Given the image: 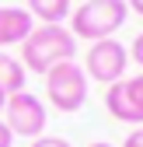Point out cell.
<instances>
[{
    "label": "cell",
    "instance_id": "cell-1",
    "mask_svg": "<svg viewBox=\"0 0 143 147\" xmlns=\"http://www.w3.org/2000/svg\"><path fill=\"white\" fill-rule=\"evenodd\" d=\"M74 56H77V39L63 25H39L21 42V67L31 74H42V77Z\"/></svg>",
    "mask_w": 143,
    "mask_h": 147
},
{
    "label": "cell",
    "instance_id": "cell-2",
    "mask_svg": "<svg viewBox=\"0 0 143 147\" xmlns=\"http://www.w3.org/2000/svg\"><path fill=\"white\" fill-rule=\"evenodd\" d=\"M129 7L126 0H84L77 11H70V35L87 42H101L126 25Z\"/></svg>",
    "mask_w": 143,
    "mask_h": 147
},
{
    "label": "cell",
    "instance_id": "cell-3",
    "mask_svg": "<svg viewBox=\"0 0 143 147\" xmlns=\"http://www.w3.org/2000/svg\"><path fill=\"white\" fill-rule=\"evenodd\" d=\"M45 98L56 112H77L87 102V74L77 60H66L45 74Z\"/></svg>",
    "mask_w": 143,
    "mask_h": 147
},
{
    "label": "cell",
    "instance_id": "cell-4",
    "mask_svg": "<svg viewBox=\"0 0 143 147\" xmlns=\"http://www.w3.org/2000/svg\"><path fill=\"white\" fill-rule=\"evenodd\" d=\"M4 116H7V119H4L7 130H11L14 137H28V140L42 137L45 123H49V112H45L42 98H35L31 91L7 95V102H4Z\"/></svg>",
    "mask_w": 143,
    "mask_h": 147
},
{
    "label": "cell",
    "instance_id": "cell-5",
    "mask_svg": "<svg viewBox=\"0 0 143 147\" xmlns=\"http://www.w3.org/2000/svg\"><path fill=\"white\" fill-rule=\"evenodd\" d=\"M126 67H129V49L122 46L119 39H101L91 42L87 49V60H84V74L98 84H115L126 77Z\"/></svg>",
    "mask_w": 143,
    "mask_h": 147
},
{
    "label": "cell",
    "instance_id": "cell-6",
    "mask_svg": "<svg viewBox=\"0 0 143 147\" xmlns=\"http://www.w3.org/2000/svg\"><path fill=\"white\" fill-rule=\"evenodd\" d=\"M105 109H108V116L119 119V123L143 126V74L108 84V91H105Z\"/></svg>",
    "mask_w": 143,
    "mask_h": 147
},
{
    "label": "cell",
    "instance_id": "cell-7",
    "mask_svg": "<svg viewBox=\"0 0 143 147\" xmlns=\"http://www.w3.org/2000/svg\"><path fill=\"white\" fill-rule=\"evenodd\" d=\"M35 28V18L25 7H0V46H21Z\"/></svg>",
    "mask_w": 143,
    "mask_h": 147
},
{
    "label": "cell",
    "instance_id": "cell-8",
    "mask_svg": "<svg viewBox=\"0 0 143 147\" xmlns=\"http://www.w3.org/2000/svg\"><path fill=\"white\" fill-rule=\"evenodd\" d=\"M25 11L45 25H63L74 7H70V0H25Z\"/></svg>",
    "mask_w": 143,
    "mask_h": 147
},
{
    "label": "cell",
    "instance_id": "cell-9",
    "mask_svg": "<svg viewBox=\"0 0 143 147\" xmlns=\"http://www.w3.org/2000/svg\"><path fill=\"white\" fill-rule=\"evenodd\" d=\"M25 81H28V70L21 67V60L0 53V91L4 95H17V91H25Z\"/></svg>",
    "mask_w": 143,
    "mask_h": 147
},
{
    "label": "cell",
    "instance_id": "cell-10",
    "mask_svg": "<svg viewBox=\"0 0 143 147\" xmlns=\"http://www.w3.org/2000/svg\"><path fill=\"white\" fill-rule=\"evenodd\" d=\"M31 147H74V144L63 140V137H35V140H31Z\"/></svg>",
    "mask_w": 143,
    "mask_h": 147
},
{
    "label": "cell",
    "instance_id": "cell-11",
    "mask_svg": "<svg viewBox=\"0 0 143 147\" xmlns=\"http://www.w3.org/2000/svg\"><path fill=\"white\" fill-rule=\"evenodd\" d=\"M129 56H133V60L143 67V32L136 35V39H133V46H129Z\"/></svg>",
    "mask_w": 143,
    "mask_h": 147
},
{
    "label": "cell",
    "instance_id": "cell-12",
    "mask_svg": "<svg viewBox=\"0 0 143 147\" xmlns=\"http://www.w3.org/2000/svg\"><path fill=\"white\" fill-rule=\"evenodd\" d=\"M122 147H143V126H133V133L122 140Z\"/></svg>",
    "mask_w": 143,
    "mask_h": 147
},
{
    "label": "cell",
    "instance_id": "cell-13",
    "mask_svg": "<svg viewBox=\"0 0 143 147\" xmlns=\"http://www.w3.org/2000/svg\"><path fill=\"white\" fill-rule=\"evenodd\" d=\"M11 144H14V133L7 130V123L0 119V147H11Z\"/></svg>",
    "mask_w": 143,
    "mask_h": 147
},
{
    "label": "cell",
    "instance_id": "cell-14",
    "mask_svg": "<svg viewBox=\"0 0 143 147\" xmlns=\"http://www.w3.org/2000/svg\"><path fill=\"white\" fill-rule=\"evenodd\" d=\"M126 7H129V11H136V14L143 18V0H126Z\"/></svg>",
    "mask_w": 143,
    "mask_h": 147
},
{
    "label": "cell",
    "instance_id": "cell-15",
    "mask_svg": "<svg viewBox=\"0 0 143 147\" xmlns=\"http://www.w3.org/2000/svg\"><path fill=\"white\" fill-rule=\"evenodd\" d=\"M4 102H7V95H4V91H0V112H4Z\"/></svg>",
    "mask_w": 143,
    "mask_h": 147
},
{
    "label": "cell",
    "instance_id": "cell-16",
    "mask_svg": "<svg viewBox=\"0 0 143 147\" xmlns=\"http://www.w3.org/2000/svg\"><path fill=\"white\" fill-rule=\"evenodd\" d=\"M91 147H112V144H105V140H98V144H91Z\"/></svg>",
    "mask_w": 143,
    "mask_h": 147
}]
</instances>
